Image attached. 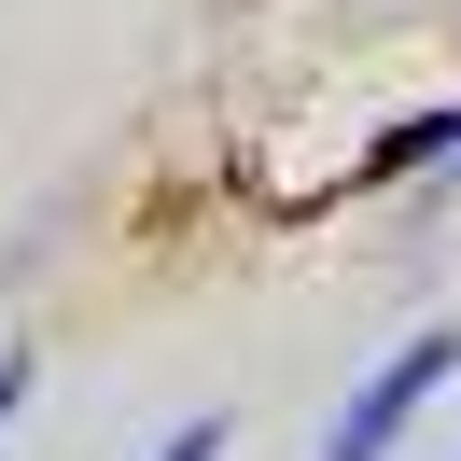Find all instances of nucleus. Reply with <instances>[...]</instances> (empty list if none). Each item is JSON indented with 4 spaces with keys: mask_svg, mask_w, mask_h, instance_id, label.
Returning a JSON list of instances; mask_svg holds the SVG:
<instances>
[{
    "mask_svg": "<svg viewBox=\"0 0 461 461\" xmlns=\"http://www.w3.org/2000/svg\"><path fill=\"white\" fill-rule=\"evenodd\" d=\"M447 377H461V321H420V336H405L392 364H377L364 392L336 405V433H321V461H392L405 433H420V405L447 392Z\"/></svg>",
    "mask_w": 461,
    "mask_h": 461,
    "instance_id": "nucleus-1",
    "label": "nucleus"
},
{
    "mask_svg": "<svg viewBox=\"0 0 461 461\" xmlns=\"http://www.w3.org/2000/svg\"><path fill=\"white\" fill-rule=\"evenodd\" d=\"M420 168H461V98H447V113H405L392 140H364L349 182H420Z\"/></svg>",
    "mask_w": 461,
    "mask_h": 461,
    "instance_id": "nucleus-2",
    "label": "nucleus"
},
{
    "mask_svg": "<svg viewBox=\"0 0 461 461\" xmlns=\"http://www.w3.org/2000/svg\"><path fill=\"white\" fill-rule=\"evenodd\" d=\"M224 447H238V420H224V405H196V420H182V433H154L140 461H224Z\"/></svg>",
    "mask_w": 461,
    "mask_h": 461,
    "instance_id": "nucleus-3",
    "label": "nucleus"
},
{
    "mask_svg": "<svg viewBox=\"0 0 461 461\" xmlns=\"http://www.w3.org/2000/svg\"><path fill=\"white\" fill-rule=\"evenodd\" d=\"M29 377H42L29 349H0V420H14V405H29Z\"/></svg>",
    "mask_w": 461,
    "mask_h": 461,
    "instance_id": "nucleus-4",
    "label": "nucleus"
}]
</instances>
